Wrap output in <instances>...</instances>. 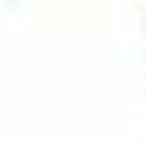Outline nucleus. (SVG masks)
Segmentation results:
<instances>
[]
</instances>
